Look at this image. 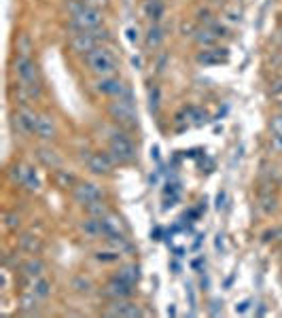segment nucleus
<instances>
[{"instance_id": "f257e3e1", "label": "nucleus", "mask_w": 282, "mask_h": 318, "mask_svg": "<svg viewBox=\"0 0 282 318\" xmlns=\"http://www.w3.org/2000/svg\"><path fill=\"white\" fill-rule=\"evenodd\" d=\"M68 11H70V28L77 30V32L96 30V28L102 26V21H104L102 11L93 9V7H87L83 0L68 5Z\"/></svg>"}, {"instance_id": "f03ea898", "label": "nucleus", "mask_w": 282, "mask_h": 318, "mask_svg": "<svg viewBox=\"0 0 282 318\" xmlns=\"http://www.w3.org/2000/svg\"><path fill=\"white\" fill-rule=\"evenodd\" d=\"M85 64L89 68V73L96 75L98 79L115 77L117 70H119V60H117V55L109 49V47H102V45L85 55Z\"/></svg>"}, {"instance_id": "7ed1b4c3", "label": "nucleus", "mask_w": 282, "mask_h": 318, "mask_svg": "<svg viewBox=\"0 0 282 318\" xmlns=\"http://www.w3.org/2000/svg\"><path fill=\"white\" fill-rule=\"evenodd\" d=\"M107 41H111L109 30L96 28V30H89V32H77L75 37L68 41V47H70V51L77 53V55H87L89 51H93L96 47H100Z\"/></svg>"}, {"instance_id": "20e7f679", "label": "nucleus", "mask_w": 282, "mask_h": 318, "mask_svg": "<svg viewBox=\"0 0 282 318\" xmlns=\"http://www.w3.org/2000/svg\"><path fill=\"white\" fill-rule=\"evenodd\" d=\"M109 153L113 155V159L117 163H132L136 159V147L130 140V136L123 134V132H115L111 136V143H109Z\"/></svg>"}, {"instance_id": "39448f33", "label": "nucleus", "mask_w": 282, "mask_h": 318, "mask_svg": "<svg viewBox=\"0 0 282 318\" xmlns=\"http://www.w3.org/2000/svg\"><path fill=\"white\" fill-rule=\"evenodd\" d=\"M13 73L17 75L19 83L28 87H41V75L39 66L30 55H17L13 60Z\"/></svg>"}, {"instance_id": "423d86ee", "label": "nucleus", "mask_w": 282, "mask_h": 318, "mask_svg": "<svg viewBox=\"0 0 282 318\" xmlns=\"http://www.w3.org/2000/svg\"><path fill=\"white\" fill-rule=\"evenodd\" d=\"M109 115L125 129L138 125V115H136L134 102H127V100H121V98H113V102L109 104Z\"/></svg>"}, {"instance_id": "0eeeda50", "label": "nucleus", "mask_w": 282, "mask_h": 318, "mask_svg": "<svg viewBox=\"0 0 282 318\" xmlns=\"http://www.w3.org/2000/svg\"><path fill=\"white\" fill-rule=\"evenodd\" d=\"M73 195L79 204H93V202H100L102 199V189L96 185V183H77L75 189H73Z\"/></svg>"}, {"instance_id": "6e6552de", "label": "nucleus", "mask_w": 282, "mask_h": 318, "mask_svg": "<svg viewBox=\"0 0 282 318\" xmlns=\"http://www.w3.org/2000/svg\"><path fill=\"white\" fill-rule=\"evenodd\" d=\"M115 163L117 161L113 159L111 153H91L87 157V168L98 176H109L115 168Z\"/></svg>"}, {"instance_id": "1a4fd4ad", "label": "nucleus", "mask_w": 282, "mask_h": 318, "mask_svg": "<svg viewBox=\"0 0 282 318\" xmlns=\"http://www.w3.org/2000/svg\"><path fill=\"white\" fill-rule=\"evenodd\" d=\"M96 89L100 91V93H104V96H111V98H121L123 93L130 89L127 87L123 81H119V79H115V77H104V79H100L98 83H96Z\"/></svg>"}, {"instance_id": "9d476101", "label": "nucleus", "mask_w": 282, "mask_h": 318, "mask_svg": "<svg viewBox=\"0 0 282 318\" xmlns=\"http://www.w3.org/2000/svg\"><path fill=\"white\" fill-rule=\"evenodd\" d=\"M104 293H107L109 297H113V299H127V297H132L134 285H130V282L121 280L119 276H115V278L109 282V285H107Z\"/></svg>"}, {"instance_id": "9b49d317", "label": "nucleus", "mask_w": 282, "mask_h": 318, "mask_svg": "<svg viewBox=\"0 0 282 318\" xmlns=\"http://www.w3.org/2000/svg\"><path fill=\"white\" fill-rule=\"evenodd\" d=\"M37 136L45 143H51V140L57 138V125H55V119L51 115L47 113H41L39 115V125H37Z\"/></svg>"}, {"instance_id": "f8f14e48", "label": "nucleus", "mask_w": 282, "mask_h": 318, "mask_svg": "<svg viewBox=\"0 0 282 318\" xmlns=\"http://www.w3.org/2000/svg\"><path fill=\"white\" fill-rule=\"evenodd\" d=\"M107 314H109V316H127V318H136V316H140L143 312H140V308H138L136 303H132V301L115 299L113 308L107 310Z\"/></svg>"}, {"instance_id": "ddd939ff", "label": "nucleus", "mask_w": 282, "mask_h": 318, "mask_svg": "<svg viewBox=\"0 0 282 318\" xmlns=\"http://www.w3.org/2000/svg\"><path fill=\"white\" fill-rule=\"evenodd\" d=\"M37 157H39V161L43 163V166H47V168H51V170H60L62 168V157L57 155V151H53L51 147H39L37 149Z\"/></svg>"}, {"instance_id": "4468645a", "label": "nucleus", "mask_w": 282, "mask_h": 318, "mask_svg": "<svg viewBox=\"0 0 282 318\" xmlns=\"http://www.w3.org/2000/svg\"><path fill=\"white\" fill-rule=\"evenodd\" d=\"M15 113L19 115V119H21L23 125H26L28 132H30V134H37V125H39V115H41V113H37V111L30 109V106H26V104L17 106Z\"/></svg>"}, {"instance_id": "2eb2a0df", "label": "nucleus", "mask_w": 282, "mask_h": 318, "mask_svg": "<svg viewBox=\"0 0 282 318\" xmlns=\"http://www.w3.org/2000/svg\"><path fill=\"white\" fill-rule=\"evenodd\" d=\"M81 231H83L85 238L98 240V238H102V221L96 217H89L87 221L81 223Z\"/></svg>"}, {"instance_id": "dca6fc26", "label": "nucleus", "mask_w": 282, "mask_h": 318, "mask_svg": "<svg viewBox=\"0 0 282 318\" xmlns=\"http://www.w3.org/2000/svg\"><path fill=\"white\" fill-rule=\"evenodd\" d=\"M45 269H47V267H45V263L41 261L39 257H32V259H28V261L21 265V272L26 274L28 278H32V280L41 278V276L45 274Z\"/></svg>"}, {"instance_id": "f3484780", "label": "nucleus", "mask_w": 282, "mask_h": 318, "mask_svg": "<svg viewBox=\"0 0 282 318\" xmlns=\"http://www.w3.org/2000/svg\"><path fill=\"white\" fill-rule=\"evenodd\" d=\"M163 39H166L163 28L159 26V23H153V26L149 28V32H147V47L149 49H157V47L163 43Z\"/></svg>"}, {"instance_id": "a211bd4d", "label": "nucleus", "mask_w": 282, "mask_h": 318, "mask_svg": "<svg viewBox=\"0 0 282 318\" xmlns=\"http://www.w3.org/2000/svg\"><path fill=\"white\" fill-rule=\"evenodd\" d=\"M163 11H166V7H163L161 0H147L145 13H147V17H149L153 23H157V21L163 17Z\"/></svg>"}, {"instance_id": "6ab92c4d", "label": "nucleus", "mask_w": 282, "mask_h": 318, "mask_svg": "<svg viewBox=\"0 0 282 318\" xmlns=\"http://www.w3.org/2000/svg\"><path fill=\"white\" fill-rule=\"evenodd\" d=\"M221 49H206V51H202L197 55V62L199 64H204V66H210V64H219L221 60H225L227 57V53H219Z\"/></svg>"}, {"instance_id": "aec40b11", "label": "nucleus", "mask_w": 282, "mask_h": 318, "mask_svg": "<svg viewBox=\"0 0 282 318\" xmlns=\"http://www.w3.org/2000/svg\"><path fill=\"white\" fill-rule=\"evenodd\" d=\"M32 293L37 295L39 299H47L51 295V282L47 280L45 276H41V278H37L34 280V285H32Z\"/></svg>"}, {"instance_id": "412c9836", "label": "nucleus", "mask_w": 282, "mask_h": 318, "mask_svg": "<svg viewBox=\"0 0 282 318\" xmlns=\"http://www.w3.org/2000/svg\"><path fill=\"white\" fill-rule=\"evenodd\" d=\"M39 301H41V299L34 295L32 291H30V293H23V295L19 297V308H21L23 312H37Z\"/></svg>"}, {"instance_id": "4be33fe9", "label": "nucleus", "mask_w": 282, "mask_h": 318, "mask_svg": "<svg viewBox=\"0 0 282 318\" xmlns=\"http://www.w3.org/2000/svg\"><path fill=\"white\" fill-rule=\"evenodd\" d=\"M117 276H119L121 280H125V282H130V285H136L138 278H140V269H138V265H125V267L119 269V274Z\"/></svg>"}, {"instance_id": "5701e85b", "label": "nucleus", "mask_w": 282, "mask_h": 318, "mask_svg": "<svg viewBox=\"0 0 282 318\" xmlns=\"http://www.w3.org/2000/svg\"><path fill=\"white\" fill-rule=\"evenodd\" d=\"M19 249L30 253V255H34V253L41 251V240L34 238V235H23V238L19 240Z\"/></svg>"}, {"instance_id": "b1692460", "label": "nucleus", "mask_w": 282, "mask_h": 318, "mask_svg": "<svg viewBox=\"0 0 282 318\" xmlns=\"http://www.w3.org/2000/svg\"><path fill=\"white\" fill-rule=\"evenodd\" d=\"M85 210H87V215H89V217H96V219H104V217H107L109 212H111V210L107 208V204L102 202V199H100V202L87 204V206H85Z\"/></svg>"}, {"instance_id": "393cba45", "label": "nucleus", "mask_w": 282, "mask_h": 318, "mask_svg": "<svg viewBox=\"0 0 282 318\" xmlns=\"http://www.w3.org/2000/svg\"><path fill=\"white\" fill-rule=\"evenodd\" d=\"M121 255L123 253L113 246L111 251H98L96 253V259H98V261H102V263H115V261H119V259H121Z\"/></svg>"}, {"instance_id": "a878e982", "label": "nucleus", "mask_w": 282, "mask_h": 318, "mask_svg": "<svg viewBox=\"0 0 282 318\" xmlns=\"http://www.w3.org/2000/svg\"><path fill=\"white\" fill-rule=\"evenodd\" d=\"M26 189H30V191H39V187H41V181H39V176H37V172H34L32 168H28L26 170V176H23V183H21Z\"/></svg>"}, {"instance_id": "bb28decb", "label": "nucleus", "mask_w": 282, "mask_h": 318, "mask_svg": "<svg viewBox=\"0 0 282 318\" xmlns=\"http://www.w3.org/2000/svg\"><path fill=\"white\" fill-rule=\"evenodd\" d=\"M15 49L19 51V55H30L32 51V41L28 34H19L17 41H15Z\"/></svg>"}, {"instance_id": "cd10ccee", "label": "nucleus", "mask_w": 282, "mask_h": 318, "mask_svg": "<svg viewBox=\"0 0 282 318\" xmlns=\"http://www.w3.org/2000/svg\"><path fill=\"white\" fill-rule=\"evenodd\" d=\"M55 181L60 187H70V185H75V176L68 174L66 170H55Z\"/></svg>"}, {"instance_id": "c85d7f7f", "label": "nucleus", "mask_w": 282, "mask_h": 318, "mask_svg": "<svg viewBox=\"0 0 282 318\" xmlns=\"http://www.w3.org/2000/svg\"><path fill=\"white\" fill-rule=\"evenodd\" d=\"M73 287L79 291V293H89L91 291V280L89 278H83V276H79V278H75V282H73Z\"/></svg>"}, {"instance_id": "c756f323", "label": "nucleus", "mask_w": 282, "mask_h": 318, "mask_svg": "<svg viewBox=\"0 0 282 318\" xmlns=\"http://www.w3.org/2000/svg\"><path fill=\"white\" fill-rule=\"evenodd\" d=\"M149 109H151V113L159 111V87H153L149 91Z\"/></svg>"}, {"instance_id": "7c9ffc66", "label": "nucleus", "mask_w": 282, "mask_h": 318, "mask_svg": "<svg viewBox=\"0 0 282 318\" xmlns=\"http://www.w3.org/2000/svg\"><path fill=\"white\" fill-rule=\"evenodd\" d=\"M219 34H213V30H202V32H197V41L202 43V45H215Z\"/></svg>"}, {"instance_id": "2f4dec72", "label": "nucleus", "mask_w": 282, "mask_h": 318, "mask_svg": "<svg viewBox=\"0 0 282 318\" xmlns=\"http://www.w3.org/2000/svg\"><path fill=\"white\" fill-rule=\"evenodd\" d=\"M5 225H7V229H17L19 225H21V219H19V215H15V212H7L5 215Z\"/></svg>"}, {"instance_id": "473e14b6", "label": "nucleus", "mask_w": 282, "mask_h": 318, "mask_svg": "<svg viewBox=\"0 0 282 318\" xmlns=\"http://www.w3.org/2000/svg\"><path fill=\"white\" fill-rule=\"evenodd\" d=\"M187 115H191V117H193V121H197V123L206 121V113L197 111V109H187Z\"/></svg>"}, {"instance_id": "72a5a7b5", "label": "nucleus", "mask_w": 282, "mask_h": 318, "mask_svg": "<svg viewBox=\"0 0 282 318\" xmlns=\"http://www.w3.org/2000/svg\"><path fill=\"white\" fill-rule=\"evenodd\" d=\"M225 197H227L225 191H221V193L217 195V210H223V208H225Z\"/></svg>"}, {"instance_id": "f704fd0d", "label": "nucleus", "mask_w": 282, "mask_h": 318, "mask_svg": "<svg viewBox=\"0 0 282 318\" xmlns=\"http://www.w3.org/2000/svg\"><path fill=\"white\" fill-rule=\"evenodd\" d=\"M83 3H85L87 7H93V9H100V7H104V5H107V0H83Z\"/></svg>"}, {"instance_id": "c9c22d12", "label": "nucleus", "mask_w": 282, "mask_h": 318, "mask_svg": "<svg viewBox=\"0 0 282 318\" xmlns=\"http://www.w3.org/2000/svg\"><path fill=\"white\" fill-rule=\"evenodd\" d=\"M249 305H251V301H249V299L242 301V303H238V305H236V312H238V314H244L246 310H249Z\"/></svg>"}, {"instance_id": "e433bc0d", "label": "nucleus", "mask_w": 282, "mask_h": 318, "mask_svg": "<svg viewBox=\"0 0 282 318\" xmlns=\"http://www.w3.org/2000/svg\"><path fill=\"white\" fill-rule=\"evenodd\" d=\"M127 39H130L132 43H136V41H138V30H134V28L127 30Z\"/></svg>"}, {"instance_id": "4c0bfd02", "label": "nucleus", "mask_w": 282, "mask_h": 318, "mask_svg": "<svg viewBox=\"0 0 282 318\" xmlns=\"http://www.w3.org/2000/svg\"><path fill=\"white\" fill-rule=\"evenodd\" d=\"M151 157L153 159H159V147H153L151 149Z\"/></svg>"}, {"instance_id": "58836bf2", "label": "nucleus", "mask_w": 282, "mask_h": 318, "mask_svg": "<svg viewBox=\"0 0 282 318\" xmlns=\"http://www.w3.org/2000/svg\"><path fill=\"white\" fill-rule=\"evenodd\" d=\"M217 251H223V235H217Z\"/></svg>"}, {"instance_id": "ea45409f", "label": "nucleus", "mask_w": 282, "mask_h": 318, "mask_svg": "<svg viewBox=\"0 0 282 318\" xmlns=\"http://www.w3.org/2000/svg\"><path fill=\"white\" fill-rule=\"evenodd\" d=\"M132 64H134L136 68H140V57H132Z\"/></svg>"}, {"instance_id": "a19ab883", "label": "nucleus", "mask_w": 282, "mask_h": 318, "mask_svg": "<svg viewBox=\"0 0 282 318\" xmlns=\"http://www.w3.org/2000/svg\"><path fill=\"white\" fill-rule=\"evenodd\" d=\"M168 314L170 316H176V308H174V305H170V308H168Z\"/></svg>"}, {"instance_id": "79ce46f5", "label": "nucleus", "mask_w": 282, "mask_h": 318, "mask_svg": "<svg viewBox=\"0 0 282 318\" xmlns=\"http://www.w3.org/2000/svg\"><path fill=\"white\" fill-rule=\"evenodd\" d=\"M280 113H282V104H280Z\"/></svg>"}, {"instance_id": "37998d69", "label": "nucleus", "mask_w": 282, "mask_h": 318, "mask_svg": "<svg viewBox=\"0 0 282 318\" xmlns=\"http://www.w3.org/2000/svg\"><path fill=\"white\" fill-rule=\"evenodd\" d=\"M280 34H282V30H280Z\"/></svg>"}]
</instances>
